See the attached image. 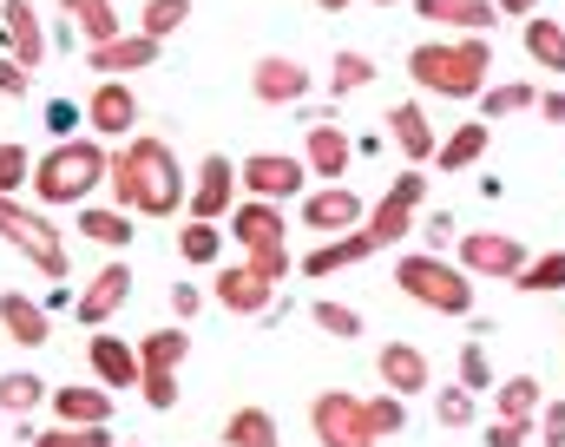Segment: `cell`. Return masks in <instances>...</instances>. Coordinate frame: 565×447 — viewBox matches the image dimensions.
<instances>
[{
    "label": "cell",
    "instance_id": "7402d4cb",
    "mask_svg": "<svg viewBox=\"0 0 565 447\" xmlns=\"http://www.w3.org/2000/svg\"><path fill=\"white\" fill-rule=\"evenodd\" d=\"M375 257V244L362 237V231H342V237H322L309 257H302V277H335V270H355V264H369Z\"/></svg>",
    "mask_w": 565,
    "mask_h": 447
},
{
    "label": "cell",
    "instance_id": "f6af8a7d",
    "mask_svg": "<svg viewBox=\"0 0 565 447\" xmlns=\"http://www.w3.org/2000/svg\"><path fill=\"white\" fill-rule=\"evenodd\" d=\"M26 171H33V158H26V146H0V198H13V184H26Z\"/></svg>",
    "mask_w": 565,
    "mask_h": 447
},
{
    "label": "cell",
    "instance_id": "d6a6232c",
    "mask_svg": "<svg viewBox=\"0 0 565 447\" xmlns=\"http://www.w3.org/2000/svg\"><path fill=\"white\" fill-rule=\"evenodd\" d=\"M224 447H277V415L270 408H237L231 422H224Z\"/></svg>",
    "mask_w": 565,
    "mask_h": 447
},
{
    "label": "cell",
    "instance_id": "c3c4849f",
    "mask_svg": "<svg viewBox=\"0 0 565 447\" xmlns=\"http://www.w3.org/2000/svg\"><path fill=\"white\" fill-rule=\"evenodd\" d=\"M26 86H33V73H26L20 60L0 53V99H26Z\"/></svg>",
    "mask_w": 565,
    "mask_h": 447
},
{
    "label": "cell",
    "instance_id": "7bdbcfd3",
    "mask_svg": "<svg viewBox=\"0 0 565 447\" xmlns=\"http://www.w3.org/2000/svg\"><path fill=\"white\" fill-rule=\"evenodd\" d=\"M316 329L335 336V342H355V336H362V316H355L349 302H316Z\"/></svg>",
    "mask_w": 565,
    "mask_h": 447
},
{
    "label": "cell",
    "instance_id": "ba28073f",
    "mask_svg": "<svg viewBox=\"0 0 565 447\" xmlns=\"http://www.w3.org/2000/svg\"><path fill=\"white\" fill-rule=\"evenodd\" d=\"M309 428H316L322 447H382L369 435V422H362V395H349V389L316 395V402H309Z\"/></svg>",
    "mask_w": 565,
    "mask_h": 447
},
{
    "label": "cell",
    "instance_id": "ab89813d",
    "mask_svg": "<svg viewBox=\"0 0 565 447\" xmlns=\"http://www.w3.org/2000/svg\"><path fill=\"white\" fill-rule=\"evenodd\" d=\"M362 422H369L375 441H388V435L408 428V408H402V395H369V402H362Z\"/></svg>",
    "mask_w": 565,
    "mask_h": 447
},
{
    "label": "cell",
    "instance_id": "681fc988",
    "mask_svg": "<svg viewBox=\"0 0 565 447\" xmlns=\"http://www.w3.org/2000/svg\"><path fill=\"white\" fill-rule=\"evenodd\" d=\"M540 441H546V447H565V402L540 408Z\"/></svg>",
    "mask_w": 565,
    "mask_h": 447
},
{
    "label": "cell",
    "instance_id": "bcb514c9",
    "mask_svg": "<svg viewBox=\"0 0 565 447\" xmlns=\"http://www.w3.org/2000/svg\"><path fill=\"white\" fill-rule=\"evenodd\" d=\"M40 119H46V132H53V139H73V126H79L86 113H79L73 99H46V113H40Z\"/></svg>",
    "mask_w": 565,
    "mask_h": 447
},
{
    "label": "cell",
    "instance_id": "e575fe53",
    "mask_svg": "<svg viewBox=\"0 0 565 447\" xmlns=\"http://www.w3.org/2000/svg\"><path fill=\"white\" fill-rule=\"evenodd\" d=\"M513 290H526V297H559V290H565V251L533 257V264L513 277Z\"/></svg>",
    "mask_w": 565,
    "mask_h": 447
},
{
    "label": "cell",
    "instance_id": "6f0895ef",
    "mask_svg": "<svg viewBox=\"0 0 565 447\" xmlns=\"http://www.w3.org/2000/svg\"><path fill=\"white\" fill-rule=\"evenodd\" d=\"M375 7H402V0H375Z\"/></svg>",
    "mask_w": 565,
    "mask_h": 447
},
{
    "label": "cell",
    "instance_id": "d4e9b609",
    "mask_svg": "<svg viewBox=\"0 0 565 447\" xmlns=\"http://www.w3.org/2000/svg\"><path fill=\"white\" fill-rule=\"evenodd\" d=\"M375 369H382L388 395H402V402H408V395H422V389H427V355L415 349V342H388Z\"/></svg>",
    "mask_w": 565,
    "mask_h": 447
},
{
    "label": "cell",
    "instance_id": "4dcf8cb0",
    "mask_svg": "<svg viewBox=\"0 0 565 447\" xmlns=\"http://www.w3.org/2000/svg\"><path fill=\"white\" fill-rule=\"evenodd\" d=\"M60 13H73V26L86 33V46H99V40L126 33V26H119V7H113V0H60Z\"/></svg>",
    "mask_w": 565,
    "mask_h": 447
},
{
    "label": "cell",
    "instance_id": "9c48e42d",
    "mask_svg": "<svg viewBox=\"0 0 565 447\" xmlns=\"http://www.w3.org/2000/svg\"><path fill=\"white\" fill-rule=\"evenodd\" d=\"M302 126H309V139H302V171L322 178V184H335V178L349 171V158H355V139L335 126V113H316V106H302Z\"/></svg>",
    "mask_w": 565,
    "mask_h": 447
},
{
    "label": "cell",
    "instance_id": "83f0119b",
    "mask_svg": "<svg viewBox=\"0 0 565 447\" xmlns=\"http://www.w3.org/2000/svg\"><path fill=\"white\" fill-rule=\"evenodd\" d=\"M487 146H493V126H487V119H467L454 139H440V146H434V164H440V171H467V164H480V158H487Z\"/></svg>",
    "mask_w": 565,
    "mask_h": 447
},
{
    "label": "cell",
    "instance_id": "9a60e30c",
    "mask_svg": "<svg viewBox=\"0 0 565 447\" xmlns=\"http://www.w3.org/2000/svg\"><path fill=\"white\" fill-rule=\"evenodd\" d=\"M0 46H7V60H20L26 73L46 60V26H40L33 0H0Z\"/></svg>",
    "mask_w": 565,
    "mask_h": 447
},
{
    "label": "cell",
    "instance_id": "7c38bea8",
    "mask_svg": "<svg viewBox=\"0 0 565 447\" xmlns=\"http://www.w3.org/2000/svg\"><path fill=\"white\" fill-rule=\"evenodd\" d=\"M237 184H244L250 198L277 204V198H296V191L309 184V171H302V158H282V151H257V158H244V164H237Z\"/></svg>",
    "mask_w": 565,
    "mask_h": 447
},
{
    "label": "cell",
    "instance_id": "db71d44e",
    "mask_svg": "<svg viewBox=\"0 0 565 447\" xmlns=\"http://www.w3.org/2000/svg\"><path fill=\"white\" fill-rule=\"evenodd\" d=\"M427 237H434V244H440V237H454V217H447V211H434V217H427Z\"/></svg>",
    "mask_w": 565,
    "mask_h": 447
},
{
    "label": "cell",
    "instance_id": "f1b7e54d",
    "mask_svg": "<svg viewBox=\"0 0 565 447\" xmlns=\"http://www.w3.org/2000/svg\"><path fill=\"white\" fill-rule=\"evenodd\" d=\"M184 355H191V329H151L139 342V375H178Z\"/></svg>",
    "mask_w": 565,
    "mask_h": 447
},
{
    "label": "cell",
    "instance_id": "f5cc1de1",
    "mask_svg": "<svg viewBox=\"0 0 565 447\" xmlns=\"http://www.w3.org/2000/svg\"><path fill=\"white\" fill-rule=\"evenodd\" d=\"M546 126H565V93H540V106H533Z\"/></svg>",
    "mask_w": 565,
    "mask_h": 447
},
{
    "label": "cell",
    "instance_id": "8fae6325",
    "mask_svg": "<svg viewBox=\"0 0 565 447\" xmlns=\"http://www.w3.org/2000/svg\"><path fill=\"white\" fill-rule=\"evenodd\" d=\"M460 270H467V277H500V284H513V277L526 270V251H520V237L467 231V237H460Z\"/></svg>",
    "mask_w": 565,
    "mask_h": 447
},
{
    "label": "cell",
    "instance_id": "44dd1931",
    "mask_svg": "<svg viewBox=\"0 0 565 447\" xmlns=\"http://www.w3.org/2000/svg\"><path fill=\"white\" fill-rule=\"evenodd\" d=\"M415 13L434 20V26H454V33H480V40L500 26L493 0H415Z\"/></svg>",
    "mask_w": 565,
    "mask_h": 447
},
{
    "label": "cell",
    "instance_id": "7dc6e473",
    "mask_svg": "<svg viewBox=\"0 0 565 447\" xmlns=\"http://www.w3.org/2000/svg\"><path fill=\"white\" fill-rule=\"evenodd\" d=\"M139 395L164 415V408H178V375H139Z\"/></svg>",
    "mask_w": 565,
    "mask_h": 447
},
{
    "label": "cell",
    "instance_id": "d6986e66",
    "mask_svg": "<svg viewBox=\"0 0 565 447\" xmlns=\"http://www.w3.org/2000/svg\"><path fill=\"white\" fill-rule=\"evenodd\" d=\"M86 362H93V375H99L106 389H132V382H139V349H132V342H119L113 329H93Z\"/></svg>",
    "mask_w": 565,
    "mask_h": 447
},
{
    "label": "cell",
    "instance_id": "816d5d0a",
    "mask_svg": "<svg viewBox=\"0 0 565 447\" xmlns=\"http://www.w3.org/2000/svg\"><path fill=\"white\" fill-rule=\"evenodd\" d=\"M526 435H533L526 422H493L487 428V447H526Z\"/></svg>",
    "mask_w": 565,
    "mask_h": 447
},
{
    "label": "cell",
    "instance_id": "ac0fdd59",
    "mask_svg": "<svg viewBox=\"0 0 565 447\" xmlns=\"http://www.w3.org/2000/svg\"><path fill=\"white\" fill-rule=\"evenodd\" d=\"M158 60V40H145V33H113V40H99L93 53H86V66L99 73V79H126V73H139Z\"/></svg>",
    "mask_w": 565,
    "mask_h": 447
},
{
    "label": "cell",
    "instance_id": "11a10c76",
    "mask_svg": "<svg viewBox=\"0 0 565 447\" xmlns=\"http://www.w3.org/2000/svg\"><path fill=\"white\" fill-rule=\"evenodd\" d=\"M533 7L540 0H493V13H526V20H533Z\"/></svg>",
    "mask_w": 565,
    "mask_h": 447
},
{
    "label": "cell",
    "instance_id": "603a6c76",
    "mask_svg": "<svg viewBox=\"0 0 565 447\" xmlns=\"http://www.w3.org/2000/svg\"><path fill=\"white\" fill-rule=\"evenodd\" d=\"M0 329H7V342H20V349H40V342L53 336L46 309L33 297H20V290H0Z\"/></svg>",
    "mask_w": 565,
    "mask_h": 447
},
{
    "label": "cell",
    "instance_id": "5b68a950",
    "mask_svg": "<svg viewBox=\"0 0 565 447\" xmlns=\"http://www.w3.org/2000/svg\"><path fill=\"white\" fill-rule=\"evenodd\" d=\"M395 284H402V297H415L422 309H434V316H467V309H473V277H467L460 264L427 257V251H415V257L395 264Z\"/></svg>",
    "mask_w": 565,
    "mask_h": 447
},
{
    "label": "cell",
    "instance_id": "8d00e7d4",
    "mask_svg": "<svg viewBox=\"0 0 565 447\" xmlns=\"http://www.w3.org/2000/svg\"><path fill=\"white\" fill-rule=\"evenodd\" d=\"M533 106H540V93L526 79H507V86H487L480 93V119H507V113H533Z\"/></svg>",
    "mask_w": 565,
    "mask_h": 447
},
{
    "label": "cell",
    "instance_id": "6da1fadb",
    "mask_svg": "<svg viewBox=\"0 0 565 447\" xmlns=\"http://www.w3.org/2000/svg\"><path fill=\"white\" fill-rule=\"evenodd\" d=\"M113 204L119 211H145V217H171L184 211V164L164 139H126V151L113 158Z\"/></svg>",
    "mask_w": 565,
    "mask_h": 447
},
{
    "label": "cell",
    "instance_id": "ffe728a7",
    "mask_svg": "<svg viewBox=\"0 0 565 447\" xmlns=\"http://www.w3.org/2000/svg\"><path fill=\"white\" fill-rule=\"evenodd\" d=\"M46 402H53V415L66 422V428H113V389H46Z\"/></svg>",
    "mask_w": 565,
    "mask_h": 447
},
{
    "label": "cell",
    "instance_id": "f35d334b",
    "mask_svg": "<svg viewBox=\"0 0 565 447\" xmlns=\"http://www.w3.org/2000/svg\"><path fill=\"white\" fill-rule=\"evenodd\" d=\"M217 251H224V231H217V224H198V217H191V224L178 231V257H184V264H217Z\"/></svg>",
    "mask_w": 565,
    "mask_h": 447
},
{
    "label": "cell",
    "instance_id": "e0dca14e",
    "mask_svg": "<svg viewBox=\"0 0 565 447\" xmlns=\"http://www.w3.org/2000/svg\"><path fill=\"white\" fill-rule=\"evenodd\" d=\"M132 302V264L126 257H113L93 284H86V297H79V322H93V329H106L119 309Z\"/></svg>",
    "mask_w": 565,
    "mask_h": 447
},
{
    "label": "cell",
    "instance_id": "277c9868",
    "mask_svg": "<svg viewBox=\"0 0 565 447\" xmlns=\"http://www.w3.org/2000/svg\"><path fill=\"white\" fill-rule=\"evenodd\" d=\"M0 237L40 270V277H53V284H66L73 277V257H66V237H60V224L46 217V211H33V204H13V198H0Z\"/></svg>",
    "mask_w": 565,
    "mask_h": 447
},
{
    "label": "cell",
    "instance_id": "f907efd6",
    "mask_svg": "<svg viewBox=\"0 0 565 447\" xmlns=\"http://www.w3.org/2000/svg\"><path fill=\"white\" fill-rule=\"evenodd\" d=\"M198 309H204V290H198V284H178V290H171V316H178V322H191Z\"/></svg>",
    "mask_w": 565,
    "mask_h": 447
},
{
    "label": "cell",
    "instance_id": "74e56055",
    "mask_svg": "<svg viewBox=\"0 0 565 447\" xmlns=\"http://www.w3.org/2000/svg\"><path fill=\"white\" fill-rule=\"evenodd\" d=\"M184 20H191V0H145L139 33H145V40H171Z\"/></svg>",
    "mask_w": 565,
    "mask_h": 447
},
{
    "label": "cell",
    "instance_id": "60d3db41",
    "mask_svg": "<svg viewBox=\"0 0 565 447\" xmlns=\"http://www.w3.org/2000/svg\"><path fill=\"white\" fill-rule=\"evenodd\" d=\"M434 422L454 428V435H467V428H473V395H467V389H440V395H434Z\"/></svg>",
    "mask_w": 565,
    "mask_h": 447
},
{
    "label": "cell",
    "instance_id": "4316f807",
    "mask_svg": "<svg viewBox=\"0 0 565 447\" xmlns=\"http://www.w3.org/2000/svg\"><path fill=\"white\" fill-rule=\"evenodd\" d=\"M388 132H395V146L408 151L415 164H427V158H434V146H440V139H434V119H427L415 99H402V106L388 113Z\"/></svg>",
    "mask_w": 565,
    "mask_h": 447
},
{
    "label": "cell",
    "instance_id": "b9f144b4",
    "mask_svg": "<svg viewBox=\"0 0 565 447\" xmlns=\"http://www.w3.org/2000/svg\"><path fill=\"white\" fill-rule=\"evenodd\" d=\"M26 447H113V428H46V435H26Z\"/></svg>",
    "mask_w": 565,
    "mask_h": 447
},
{
    "label": "cell",
    "instance_id": "8992f818",
    "mask_svg": "<svg viewBox=\"0 0 565 447\" xmlns=\"http://www.w3.org/2000/svg\"><path fill=\"white\" fill-rule=\"evenodd\" d=\"M282 211L277 204H264V198H250V204H237L231 211V237L250 251V270L264 277V284H282L289 277V251H282Z\"/></svg>",
    "mask_w": 565,
    "mask_h": 447
},
{
    "label": "cell",
    "instance_id": "5bb4252c",
    "mask_svg": "<svg viewBox=\"0 0 565 447\" xmlns=\"http://www.w3.org/2000/svg\"><path fill=\"white\" fill-rule=\"evenodd\" d=\"M250 93H257L264 106H302V99H309V66L289 60V53H264V60L250 66Z\"/></svg>",
    "mask_w": 565,
    "mask_h": 447
},
{
    "label": "cell",
    "instance_id": "cb8c5ba5",
    "mask_svg": "<svg viewBox=\"0 0 565 447\" xmlns=\"http://www.w3.org/2000/svg\"><path fill=\"white\" fill-rule=\"evenodd\" d=\"M277 297V284H264L250 264H237V270H217V302L231 309V316H257V309H270Z\"/></svg>",
    "mask_w": 565,
    "mask_h": 447
},
{
    "label": "cell",
    "instance_id": "9f6ffc18",
    "mask_svg": "<svg viewBox=\"0 0 565 447\" xmlns=\"http://www.w3.org/2000/svg\"><path fill=\"white\" fill-rule=\"evenodd\" d=\"M316 7H322V13H342V7H349V0H316Z\"/></svg>",
    "mask_w": 565,
    "mask_h": 447
},
{
    "label": "cell",
    "instance_id": "3957f363",
    "mask_svg": "<svg viewBox=\"0 0 565 447\" xmlns=\"http://www.w3.org/2000/svg\"><path fill=\"white\" fill-rule=\"evenodd\" d=\"M106 171H113V151L99 146V139H60L26 178H33V191H40L46 211H66V204H86L106 184Z\"/></svg>",
    "mask_w": 565,
    "mask_h": 447
},
{
    "label": "cell",
    "instance_id": "836d02e7",
    "mask_svg": "<svg viewBox=\"0 0 565 447\" xmlns=\"http://www.w3.org/2000/svg\"><path fill=\"white\" fill-rule=\"evenodd\" d=\"M546 408V389L533 382V375H513V382H500V422H526L533 428V415Z\"/></svg>",
    "mask_w": 565,
    "mask_h": 447
},
{
    "label": "cell",
    "instance_id": "d590c367",
    "mask_svg": "<svg viewBox=\"0 0 565 447\" xmlns=\"http://www.w3.org/2000/svg\"><path fill=\"white\" fill-rule=\"evenodd\" d=\"M369 79H375V60H369V53L342 46V53L329 60V93H335V99H342V93H362Z\"/></svg>",
    "mask_w": 565,
    "mask_h": 447
},
{
    "label": "cell",
    "instance_id": "7a4b0ae2",
    "mask_svg": "<svg viewBox=\"0 0 565 447\" xmlns=\"http://www.w3.org/2000/svg\"><path fill=\"white\" fill-rule=\"evenodd\" d=\"M408 73L415 86H427L434 99H473L487 93V73H493V46L480 33H460V40H422L408 53Z\"/></svg>",
    "mask_w": 565,
    "mask_h": 447
},
{
    "label": "cell",
    "instance_id": "52a82bcc",
    "mask_svg": "<svg viewBox=\"0 0 565 447\" xmlns=\"http://www.w3.org/2000/svg\"><path fill=\"white\" fill-rule=\"evenodd\" d=\"M422 198H427V178L422 171H402L388 191H382V204H375V217L369 224H355L375 251H388V244H402L408 231H415V211H422Z\"/></svg>",
    "mask_w": 565,
    "mask_h": 447
},
{
    "label": "cell",
    "instance_id": "f546056e",
    "mask_svg": "<svg viewBox=\"0 0 565 447\" xmlns=\"http://www.w3.org/2000/svg\"><path fill=\"white\" fill-rule=\"evenodd\" d=\"M33 408H46V375H33V369H13V375H0V415L26 422Z\"/></svg>",
    "mask_w": 565,
    "mask_h": 447
},
{
    "label": "cell",
    "instance_id": "ee69618b",
    "mask_svg": "<svg viewBox=\"0 0 565 447\" xmlns=\"http://www.w3.org/2000/svg\"><path fill=\"white\" fill-rule=\"evenodd\" d=\"M460 389H467V395H487V389H493V362H487L480 342L460 349Z\"/></svg>",
    "mask_w": 565,
    "mask_h": 447
},
{
    "label": "cell",
    "instance_id": "2e32d148",
    "mask_svg": "<svg viewBox=\"0 0 565 447\" xmlns=\"http://www.w3.org/2000/svg\"><path fill=\"white\" fill-rule=\"evenodd\" d=\"M302 224H309L316 237H342V231L362 224V198H355L349 184H322V191L302 198Z\"/></svg>",
    "mask_w": 565,
    "mask_h": 447
},
{
    "label": "cell",
    "instance_id": "484cf974",
    "mask_svg": "<svg viewBox=\"0 0 565 447\" xmlns=\"http://www.w3.org/2000/svg\"><path fill=\"white\" fill-rule=\"evenodd\" d=\"M132 231H139V224H126V211H119V204H86V211H79V237H86V244H99V251H113V257L132 244Z\"/></svg>",
    "mask_w": 565,
    "mask_h": 447
},
{
    "label": "cell",
    "instance_id": "30bf717a",
    "mask_svg": "<svg viewBox=\"0 0 565 447\" xmlns=\"http://www.w3.org/2000/svg\"><path fill=\"white\" fill-rule=\"evenodd\" d=\"M231 198H237V164H231L224 151H211V158L198 164L191 191H184V211H191L198 224H217V217H231Z\"/></svg>",
    "mask_w": 565,
    "mask_h": 447
},
{
    "label": "cell",
    "instance_id": "4fadbf2b",
    "mask_svg": "<svg viewBox=\"0 0 565 447\" xmlns=\"http://www.w3.org/2000/svg\"><path fill=\"white\" fill-rule=\"evenodd\" d=\"M86 126H93L99 146H106V139H132V126H139V93H132L126 79H99V93L86 99Z\"/></svg>",
    "mask_w": 565,
    "mask_h": 447
},
{
    "label": "cell",
    "instance_id": "1f68e13d",
    "mask_svg": "<svg viewBox=\"0 0 565 447\" xmlns=\"http://www.w3.org/2000/svg\"><path fill=\"white\" fill-rule=\"evenodd\" d=\"M526 60L546 66V73H565V26L559 20H546V13L526 20Z\"/></svg>",
    "mask_w": 565,
    "mask_h": 447
}]
</instances>
